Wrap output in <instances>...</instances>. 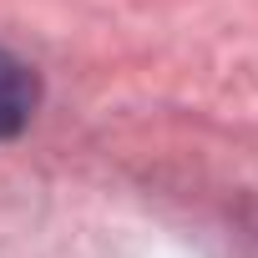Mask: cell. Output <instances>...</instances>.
<instances>
[{
    "mask_svg": "<svg viewBox=\"0 0 258 258\" xmlns=\"http://www.w3.org/2000/svg\"><path fill=\"white\" fill-rule=\"evenodd\" d=\"M36 111V71L0 51V137H16Z\"/></svg>",
    "mask_w": 258,
    "mask_h": 258,
    "instance_id": "1",
    "label": "cell"
}]
</instances>
